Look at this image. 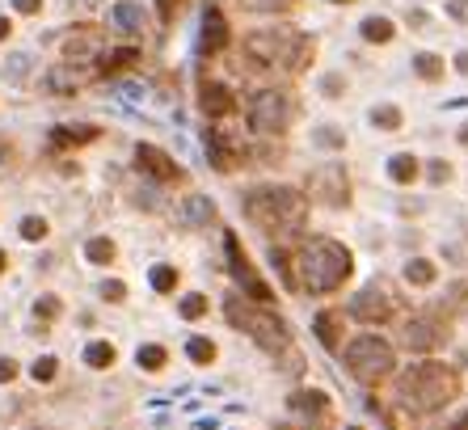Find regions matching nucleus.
Segmentation results:
<instances>
[{
	"instance_id": "obj_1",
	"label": "nucleus",
	"mask_w": 468,
	"mask_h": 430,
	"mask_svg": "<svg viewBox=\"0 0 468 430\" xmlns=\"http://www.w3.org/2000/svg\"><path fill=\"white\" fill-rule=\"evenodd\" d=\"M350 270H355L350 249L333 237H312L300 253V275H304V287L312 291H337L350 279Z\"/></svg>"
},
{
	"instance_id": "obj_2",
	"label": "nucleus",
	"mask_w": 468,
	"mask_h": 430,
	"mask_svg": "<svg viewBox=\"0 0 468 430\" xmlns=\"http://www.w3.org/2000/svg\"><path fill=\"white\" fill-rule=\"evenodd\" d=\"M401 401L410 405V409H418V414H434V409H443L452 396H456V372L452 367H443V363H418V367H410L405 376H401Z\"/></svg>"
},
{
	"instance_id": "obj_3",
	"label": "nucleus",
	"mask_w": 468,
	"mask_h": 430,
	"mask_svg": "<svg viewBox=\"0 0 468 430\" xmlns=\"http://www.w3.org/2000/svg\"><path fill=\"white\" fill-rule=\"evenodd\" d=\"M245 207H249V215H253L262 228H270V232H291V228H300L304 215H308L304 198L291 190V186H262V190H249L245 194Z\"/></svg>"
},
{
	"instance_id": "obj_4",
	"label": "nucleus",
	"mask_w": 468,
	"mask_h": 430,
	"mask_svg": "<svg viewBox=\"0 0 468 430\" xmlns=\"http://www.w3.org/2000/svg\"><path fill=\"white\" fill-rule=\"evenodd\" d=\"M224 317L233 321L236 329H245V334L253 337L262 350H270L275 359H287V346H291V337H287L283 321L270 312V308H253L249 300L228 295V300H224Z\"/></svg>"
},
{
	"instance_id": "obj_5",
	"label": "nucleus",
	"mask_w": 468,
	"mask_h": 430,
	"mask_svg": "<svg viewBox=\"0 0 468 430\" xmlns=\"http://www.w3.org/2000/svg\"><path fill=\"white\" fill-rule=\"evenodd\" d=\"M342 359H346V372H350L355 380H363V384L384 380V376L397 367V354H392L388 337H380V334H359L350 346H346Z\"/></svg>"
},
{
	"instance_id": "obj_6",
	"label": "nucleus",
	"mask_w": 468,
	"mask_h": 430,
	"mask_svg": "<svg viewBox=\"0 0 468 430\" xmlns=\"http://www.w3.org/2000/svg\"><path fill=\"white\" fill-rule=\"evenodd\" d=\"M249 55L270 68H300V63H308V43L295 30H253Z\"/></svg>"
},
{
	"instance_id": "obj_7",
	"label": "nucleus",
	"mask_w": 468,
	"mask_h": 430,
	"mask_svg": "<svg viewBox=\"0 0 468 430\" xmlns=\"http://www.w3.org/2000/svg\"><path fill=\"white\" fill-rule=\"evenodd\" d=\"M291 123V97L279 89H262L249 97V131L258 135H283Z\"/></svg>"
},
{
	"instance_id": "obj_8",
	"label": "nucleus",
	"mask_w": 468,
	"mask_h": 430,
	"mask_svg": "<svg viewBox=\"0 0 468 430\" xmlns=\"http://www.w3.org/2000/svg\"><path fill=\"white\" fill-rule=\"evenodd\" d=\"M224 253H228V266H233V279H236V283L245 287L253 300H262V304L270 308V304H275V291H270V283L258 275V266L245 257V249H240V237H236V232H224Z\"/></svg>"
},
{
	"instance_id": "obj_9",
	"label": "nucleus",
	"mask_w": 468,
	"mask_h": 430,
	"mask_svg": "<svg viewBox=\"0 0 468 430\" xmlns=\"http://www.w3.org/2000/svg\"><path fill=\"white\" fill-rule=\"evenodd\" d=\"M392 295L388 291H380V287H363L355 300H350V317L355 321H367V325H380V321H388L392 317Z\"/></svg>"
},
{
	"instance_id": "obj_10",
	"label": "nucleus",
	"mask_w": 468,
	"mask_h": 430,
	"mask_svg": "<svg viewBox=\"0 0 468 430\" xmlns=\"http://www.w3.org/2000/svg\"><path fill=\"white\" fill-rule=\"evenodd\" d=\"M312 194H317L325 207H350V173L337 169V165L312 173Z\"/></svg>"
},
{
	"instance_id": "obj_11",
	"label": "nucleus",
	"mask_w": 468,
	"mask_h": 430,
	"mask_svg": "<svg viewBox=\"0 0 468 430\" xmlns=\"http://www.w3.org/2000/svg\"><path fill=\"white\" fill-rule=\"evenodd\" d=\"M136 165H140L148 178H156V182H178V178H182L178 160H173L169 152L152 148V143H140V148H136Z\"/></svg>"
},
{
	"instance_id": "obj_12",
	"label": "nucleus",
	"mask_w": 468,
	"mask_h": 430,
	"mask_svg": "<svg viewBox=\"0 0 468 430\" xmlns=\"http://www.w3.org/2000/svg\"><path fill=\"white\" fill-rule=\"evenodd\" d=\"M224 47H228V21H224V13L215 4H207L203 9V30H198V51L203 55H220Z\"/></svg>"
},
{
	"instance_id": "obj_13",
	"label": "nucleus",
	"mask_w": 468,
	"mask_h": 430,
	"mask_svg": "<svg viewBox=\"0 0 468 430\" xmlns=\"http://www.w3.org/2000/svg\"><path fill=\"white\" fill-rule=\"evenodd\" d=\"M97 30H89V26H72L63 39H59V51H63V59H72V63H89L97 55Z\"/></svg>"
},
{
	"instance_id": "obj_14",
	"label": "nucleus",
	"mask_w": 468,
	"mask_h": 430,
	"mask_svg": "<svg viewBox=\"0 0 468 430\" xmlns=\"http://www.w3.org/2000/svg\"><path fill=\"white\" fill-rule=\"evenodd\" d=\"M287 409L304 422H321V418H329V396L321 388H300V392H291Z\"/></svg>"
},
{
	"instance_id": "obj_15",
	"label": "nucleus",
	"mask_w": 468,
	"mask_h": 430,
	"mask_svg": "<svg viewBox=\"0 0 468 430\" xmlns=\"http://www.w3.org/2000/svg\"><path fill=\"white\" fill-rule=\"evenodd\" d=\"M198 106H203L211 118H228L236 110V97L224 81H203V85H198Z\"/></svg>"
},
{
	"instance_id": "obj_16",
	"label": "nucleus",
	"mask_w": 468,
	"mask_h": 430,
	"mask_svg": "<svg viewBox=\"0 0 468 430\" xmlns=\"http://www.w3.org/2000/svg\"><path fill=\"white\" fill-rule=\"evenodd\" d=\"M401 342H405L410 350H434V346L443 342V325H439L434 317H414V321L405 325Z\"/></svg>"
},
{
	"instance_id": "obj_17",
	"label": "nucleus",
	"mask_w": 468,
	"mask_h": 430,
	"mask_svg": "<svg viewBox=\"0 0 468 430\" xmlns=\"http://www.w3.org/2000/svg\"><path fill=\"white\" fill-rule=\"evenodd\" d=\"M182 220H186L190 228H207V224H215V203H211L207 194H190L186 203H182Z\"/></svg>"
},
{
	"instance_id": "obj_18",
	"label": "nucleus",
	"mask_w": 468,
	"mask_h": 430,
	"mask_svg": "<svg viewBox=\"0 0 468 430\" xmlns=\"http://www.w3.org/2000/svg\"><path fill=\"white\" fill-rule=\"evenodd\" d=\"M203 148H207V156H211V165L220 169V173H228L233 169V152H228V143L220 140V131H203Z\"/></svg>"
},
{
	"instance_id": "obj_19",
	"label": "nucleus",
	"mask_w": 468,
	"mask_h": 430,
	"mask_svg": "<svg viewBox=\"0 0 468 430\" xmlns=\"http://www.w3.org/2000/svg\"><path fill=\"white\" fill-rule=\"evenodd\" d=\"M418 173H422V165L414 160V156H405V152L388 160V178H392L397 186H414V182H418Z\"/></svg>"
},
{
	"instance_id": "obj_20",
	"label": "nucleus",
	"mask_w": 468,
	"mask_h": 430,
	"mask_svg": "<svg viewBox=\"0 0 468 430\" xmlns=\"http://www.w3.org/2000/svg\"><path fill=\"white\" fill-rule=\"evenodd\" d=\"M114 26H118L123 34H140L143 9L140 4H131V0H118V4H114Z\"/></svg>"
},
{
	"instance_id": "obj_21",
	"label": "nucleus",
	"mask_w": 468,
	"mask_h": 430,
	"mask_svg": "<svg viewBox=\"0 0 468 430\" xmlns=\"http://www.w3.org/2000/svg\"><path fill=\"white\" fill-rule=\"evenodd\" d=\"M101 131L97 127H55L51 131V143L55 148H72V143H93Z\"/></svg>"
},
{
	"instance_id": "obj_22",
	"label": "nucleus",
	"mask_w": 468,
	"mask_h": 430,
	"mask_svg": "<svg viewBox=\"0 0 468 430\" xmlns=\"http://www.w3.org/2000/svg\"><path fill=\"white\" fill-rule=\"evenodd\" d=\"M359 34H363L367 43H375V47H380V43H392V39H397V26H392L388 17H367Z\"/></svg>"
},
{
	"instance_id": "obj_23",
	"label": "nucleus",
	"mask_w": 468,
	"mask_h": 430,
	"mask_svg": "<svg viewBox=\"0 0 468 430\" xmlns=\"http://www.w3.org/2000/svg\"><path fill=\"white\" fill-rule=\"evenodd\" d=\"M434 275H439V270H434V262H430V257H414V262L405 266V279H410L414 287H430V283H434Z\"/></svg>"
},
{
	"instance_id": "obj_24",
	"label": "nucleus",
	"mask_w": 468,
	"mask_h": 430,
	"mask_svg": "<svg viewBox=\"0 0 468 430\" xmlns=\"http://www.w3.org/2000/svg\"><path fill=\"white\" fill-rule=\"evenodd\" d=\"M47 89L51 93H72V89H81V76H76L72 68H51Z\"/></svg>"
},
{
	"instance_id": "obj_25",
	"label": "nucleus",
	"mask_w": 468,
	"mask_h": 430,
	"mask_svg": "<svg viewBox=\"0 0 468 430\" xmlns=\"http://www.w3.org/2000/svg\"><path fill=\"white\" fill-rule=\"evenodd\" d=\"M114 253H118V249H114V240H110V237H93L89 245H85V257H89V262H97V266L114 262Z\"/></svg>"
},
{
	"instance_id": "obj_26",
	"label": "nucleus",
	"mask_w": 468,
	"mask_h": 430,
	"mask_svg": "<svg viewBox=\"0 0 468 430\" xmlns=\"http://www.w3.org/2000/svg\"><path fill=\"white\" fill-rule=\"evenodd\" d=\"M414 72H418L422 81H439V76H443V59H439L434 51H422L418 59H414Z\"/></svg>"
},
{
	"instance_id": "obj_27",
	"label": "nucleus",
	"mask_w": 468,
	"mask_h": 430,
	"mask_svg": "<svg viewBox=\"0 0 468 430\" xmlns=\"http://www.w3.org/2000/svg\"><path fill=\"white\" fill-rule=\"evenodd\" d=\"M312 325H317V337H321V346H325V350H337V317H333V312H321Z\"/></svg>"
},
{
	"instance_id": "obj_28",
	"label": "nucleus",
	"mask_w": 468,
	"mask_h": 430,
	"mask_svg": "<svg viewBox=\"0 0 468 430\" xmlns=\"http://www.w3.org/2000/svg\"><path fill=\"white\" fill-rule=\"evenodd\" d=\"M186 354L194 359V363H203V367H207V363H215V342H211V337H190Z\"/></svg>"
},
{
	"instance_id": "obj_29",
	"label": "nucleus",
	"mask_w": 468,
	"mask_h": 430,
	"mask_svg": "<svg viewBox=\"0 0 468 430\" xmlns=\"http://www.w3.org/2000/svg\"><path fill=\"white\" fill-rule=\"evenodd\" d=\"M85 363H89V367H110V363H114V346H110V342H89V346H85Z\"/></svg>"
},
{
	"instance_id": "obj_30",
	"label": "nucleus",
	"mask_w": 468,
	"mask_h": 430,
	"mask_svg": "<svg viewBox=\"0 0 468 430\" xmlns=\"http://www.w3.org/2000/svg\"><path fill=\"white\" fill-rule=\"evenodd\" d=\"M148 283L156 287V291H173V287H178V270L161 262V266H152V270H148Z\"/></svg>"
},
{
	"instance_id": "obj_31",
	"label": "nucleus",
	"mask_w": 468,
	"mask_h": 430,
	"mask_svg": "<svg viewBox=\"0 0 468 430\" xmlns=\"http://www.w3.org/2000/svg\"><path fill=\"white\" fill-rule=\"evenodd\" d=\"M136 59H140V55H136V51H110V55H106V59H101V72H123V68H136Z\"/></svg>"
},
{
	"instance_id": "obj_32",
	"label": "nucleus",
	"mask_w": 468,
	"mask_h": 430,
	"mask_svg": "<svg viewBox=\"0 0 468 430\" xmlns=\"http://www.w3.org/2000/svg\"><path fill=\"white\" fill-rule=\"evenodd\" d=\"M186 321H198V317H207V295L203 291H190L186 300H182V308H178Z\"/></svg>"
},
{
	"instance_id": "obj_33",
	"label": "nucleus",
	"mask_w": 468,
	"mask_h": 430,
	"mask_svg": "<svg viewBox=\"0 0 468 430\" xmlns=\"http://www.w3.org/2000/svg\"><path fill=\"white\" fill-rule=\"evenodd\" d=\"M372 123L375 127H384V131H397V127H401V110H397V106H375Z\"/></svg>"
},
{
	"instance_id": "obj_34",
	"label": "nucleus",
	"mask_w": 468,
	"mask_h": 430,
	"mask_svg": "<svg viewBox=\"0 0 468 430\" xmlns=\"http://www.w3.org/2000/svg\"><path fill=\"white\" fill-rule=\"evenodd\" d=\"M140 367L143 372H161L165 367V346H140Z\"/></svg>"
},
{
	"instance_id": "obj_35",
	"label": "nucleus",
	"mask_w": 468,
	"mask_h": 430,
	"mask_svg": "<svg viewBox=\"0 0 468 430\" xmlns=\"http://www.w3.org/2000/svg\"><path fill=\"white\" fill-rule=\"evenodd\" d=\"M30 376H34V380H39V384H51V380H55V376H59V363H55L51 354H43V359H39V363L30 367Z\"/></svg>"
},
{
	"instance_id": "obj_36",
	"label": "nucleus",
	"mask_w": 468,
	"mask_h": 430,
	"mask_svg": "<svg viewBox=\"0 0 468 430\" xmlns=\"http://www.w3.org/2000/svg\"><path fill=\"white\" fill-rule=\"evenodd\" d=\"M17 232H21L26 240H43V237H47V220H43V215H26Z\"/></svg>"
},
{
	"instance_id": "obj_37",
	"label": "nucleus",
	"mask_w": 468,
	"mask_h": 430,
	"mask_svg": "<svg viewBox=\"0 0 468 430\" xmlns=\"http://www.w3.org/2000/svg\"><path fill=\"white\" fill-rule=\"evenodd\" d=\"M59 295H39V304H34V312H39V321H55L59 317Z\"/></svg>"
},
{
	"instance_id": "obj_38",
	"label": "nucleus",
	"mask_w": 468,
	"mask_h": 430,
	"mask_svg": "<svg viewBox=\"0 0 468 430\" xmlns=\"http://www.w3.org/2000/svg\"><path fill=\"white\" fill-rule=\"evenodd\" d=\"M245 9H258V13H279V9H291L295 0H240Z\"/></svg>"
},
{
	"instance_id": "obj_39",
	"label": "nucleus",
	"mask_w": 468,
	"mask_h": 430,
	"mask_svg": "<svg viewBox=\"0 0 468 430\" xmlns=\"http://www.w3.org/2000/svg\"><path fill=\"white\" fill-rule=\"evenodd\" d=\"M317 143H321V148H333V152H337V148H342V131H337V127H317Z\"/></svg>"
},
{
	"instance_id": "obj_40",
	"label": "nucleus",
	"mask_w": 468,
	"mask_h": 430,
	"mask_svg": "<svg viewBox=\"0 0 468 430\" xmlns=\"http://www.w3.org/2000/svg\"><path fill=\"white\" fill-rule=\"evenodd\" d=\"M426 178H430L434 186H443V182L452 178V165H447V160H430V165H426Z\"/></svg>"
},
{
	"instance_id": "obj_41",
	"label": "nucleus",
	"mask_w": 468,
	"mask_h": 430,
	"mask_svg": "<svg viewBox=\"0 0 468 430\" xmlns=\"http://www.w3.org/2000/svg\"><path fill=\"white\" fill-rule=\"evenodd\" d=\"M101 300L118 304V300H127V287L118 283V279H106V283H101Z\"/></svg>"
},
{
	"instance_id": "obj_42",
	"label": "nucleus",
	"mask_w": 468,
	"mask_h": 430,
	"mask_svg": "<svg viewBox=\"0 0 468 430\" xmlns=\"http://www.w3.org/2000/svg\"><path fill=\"white\" fill-rule=\"evenodd\" d=\"M26 68H30V55H13V59H9V76H13V81H21Z\"/></svg>"
},
{
	"instance_id": "obj_43",
	"label": "nucleus",
	"mask_w": 468,
	"mask_h": 430,
	"mask_svg": "<svg viewBox=\"0 0 468 430\" xmlns=\"http://www.w3.org/2000/svg\"><path fill=\"white\" fill-rule=\"evenodd\" d=\"M447 17L468 26V0H447Z\"/></svg>"
},
{
	"instance_id": "obj_44",
	"label": "nucleus",
	"mask_w": 468,
	"mask_h": 430,
	"mask_svg": "<svg viewBox=\"0 0 468 430\" xmlns=\"http://www.w3.org/2000/svg\"><path fill=\"white\" fill-rule=\"evenodd\" d=\"M275 266L283 270V283L295 287V275H291V266H287V253H283V249H275Z\"/></svg>"
},
{
	"instance_id": "obj_45",
	"label": "nucleus",
	"mask_w": 468,
	"mask_h": 430,
	"mask_svg": "<svg viewBox=\"0 0 468 430\" xmlns=\"http://www.w3.org/2000/svg\"><path fill=\"white\" fill-rule=\"evenodd\" d=\"M342 89H346V81H342V76H325V81H321V93H329V97H337Z\"/></svg>"
},
{
	"instance_id": "obj_46",
	"label": "nucleus",
	"mask_w": 468,
	"mask_h": 430,
	"mask_svg": "<svg viewBox=\"0 0 468 430\" xmlns=\"http://www.w3.org/2000/svg\"><path fill=\"white\" fill-rule=\"evenodd\" d=\"M13 9H17V13H26V17H34V13L43 9V0H13Z\"/></svg>"
},
{
	"instance_id": "obj_47",
	"label": "nucleus",
	"mask_w": 468,
	"mask_h": 430,
	"mask_svg": "<svg viewBox=\"0 0 468 430\" xmlns=\"http://www.w3.org/2000/svg\"><path fill=\"white\" fill-rule=\"evenodd\" d=\"M9 380H17V363L13 359H0V384H9Z\"/></svg>"
},
{
	"instance_id": "obj_48",
	"label": "nucleus",
	"mask_w": 468,
	"mask_h": 430,
	"mask_svg": "<svg viewBox=\"0 0 468 430\" xmlns=\"http://www.w3.org/2000/svg\"><path fill=\"white\" fill-rule=\"evenodd\" d=\"M156 4H161V13H165V17H173V13H178V4H186V0H156Z\"/></svg>"
},
{
	"instance_id": "obj_49",
	"label": "nucleus",
	"mask_w": 468,
	"mask_h": 430,
	"mask_svg": "<svg viewBox=\"0 0 468 430\" xmlns=\"http://www.w3.org/2000/svg\"><path fill=\"white\" fill-rule=\"evenodd\" d=\"M456 72H460V76H468V51H460V55H456Z\"/></svg>"
},
{
	"instance_id": "obj_50",
	"label": "nucleus",
	"mask_w": 468,
	"mask_h": 430,
	"mask_svg": "<svg viewBox=\"0 0 468 430\" xmlns=\"http://www.w3.org/2000/svg\"><path fill=\"white\" fill-rule=\"evenodd\" d=\"M9 30H13V26H9V17H0V39H9Z\"/></svg>"
},
{
	"instance_id": "obj_51",
	"label": "nucleus",
	"mask_w": 468,
	"mask_h": 430,
	"mask_svg": "<svg viewBox=\"0 0 468 430\" xmlns=\"http://www.w3.org/2000/svg\"><path fill=\"white\" fill-rule=\"evenodd\" d=\"M4 266H9V257H4V249H0V275H4Z\"/></svg>"
},
{
	"instance_id": "obj_52",
	"label": "nucleus",
	"mask_w": 468,
	"mask_h": 430,
	"mask_svg": "<svg viewBox=\"0 0 468 430\" xmlns=\"http://www.w3.org/2000/svg\"><path fill=\"white\" fill-rule=\"evenodd\" d=\"M460 143H464V148H468V127H460Z\"/></svg>"
},
{
	"instance_id": "obj_53",
	"label": "nucleus",
	"mask_w": 468,
	"mask_h": 430,
	"mask_svg": "<svg viewBox=\"0 0 468 430\" xmlns=\"http://www.w3.org/2000/svg\"><path fill=\"white\" fill-rule=\"evenodd\" d=\"M81 4H89V9H97V4H101V0H81Z\"/></svg>"
},
{
	"instance_id": "obj_54",
	"label": "nucleus",
	"mask_w": 468,
	"mask_h": 430,
	"mask_svg": "<svg viewBox=\"0 0 468 430\" xmlns=\"http://www.w3.org/2000/svg\"><path fill=\"white\" fill-rule=\"evenodd\" d=\"M329 4H346V0H329Z\"/></svg>"
},
{
	"instance_id": "obj_55",
	"label": "nucleus",
	"mask_w": 468,
	"mask_h": 430,
	"mask_svg": "<svg viewBox=\"0 0 468 430\" xmlns=\"http://www.w3.org/2000/svg\"><path fill=\"white\" fill-rule=\"evenodd\" d=\"M350 430H359V426H350Z\"/></svg>"
}]
</instances>
